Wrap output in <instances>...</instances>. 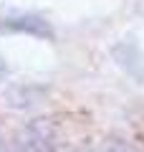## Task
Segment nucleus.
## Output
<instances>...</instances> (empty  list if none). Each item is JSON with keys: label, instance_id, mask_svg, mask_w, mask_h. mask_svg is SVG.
I'll use <instances>...</instances> for the list:
<instances>
[{"label": "nucleus", "instance_id": "obj_3", "mask_svg": "<svg viewBox=\"0 0 144 152\" xmlns=\"http://www.w3.org/2000/svg\"><path fill=\"white\" fill-rule=\"evenodd\" d=\"M0 152H5V147H3V145H0Z\"/></svg>", "mask_w": 144, "mask_h": 152}, {"label": "nucleus", "instance_id": "obj_2", "mask_svg": "<svg viewBox=\"0 0 144 152\" xmlns=\"http://www.w3.org/2000/svg\"><path fill=\"white\" fill-rule=\"evenodd\" d=\"M5 74H8V66H5V61L0 58V79H3V76H5Z\"/></svg>", "mask_w": 144, "mask_h": 152}, {"label": "nucleus", "instance_id": "obj_1", "mask_svg": "<svg viewBox=\"0 0 144 152\" xmlns=\"http://www.w3.org/2000/svg\"><path fill=\"white\" fill-rule=\"evenodd\" d=\"M0 28H8V31H18V33H31V36H41V38H51L53 31L43 18L36 15H10L3 18Z\"/></svg>", "mask_w": 144, "mask_h": 152}]
</instances>
